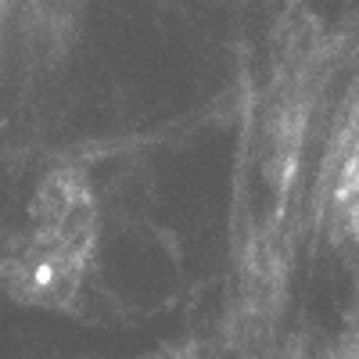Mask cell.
I'll return each mask as SVG.
<instances>
[{"mask_svg":"<svg viewBox=\"0 0 359 359\" xmlns=\"http://www.w3.org/2000/svg\"><path fill=\"white\" fill-rule=\"evenodd\" d=\"M97 241V201L76 169L50 172L33 201V226L15 252L8 284L18 298L62 306L76 294Z\"/></svg>","mask_w":359,"mask_h":359,"instance_id":"1","label":"cell"},{"mask_svg":"<svg viewBox=\"0 0 359 359\" xmlns=\"http://www.w3.org/2000/svg\"><path fill=\"white\" fill-rule=\"evenodd\" d=\"M338 208H341L345 226L352 230V237L359 241V144H355V151L348 155V162H345V169H341Z\"/></svg>","mask_w":359,"mask_h":359,"instance_id":"2","label":"cell"}]
</instances>
